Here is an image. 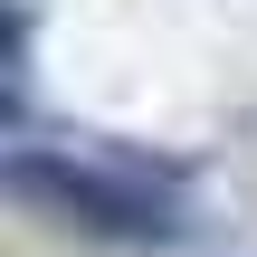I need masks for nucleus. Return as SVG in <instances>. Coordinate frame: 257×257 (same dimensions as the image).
<instances>
[{"mask_svg": "<svg viewBox=\"0 0 257 257\" xmlns=\"http://www.w3.org/2000/svg\"><path fill=\"white\" fill-rule=\"evenodd\" d=\"M10 181L29 200H48L57 219L95 229V238H124V248L181 238V181L153 172V162H134V153H38V143H19Z\"/></svg>", "mask_w": 257, "mask_h": 257, "instance_id": "obj_1", "label": "nucleus"}]
</instances>
